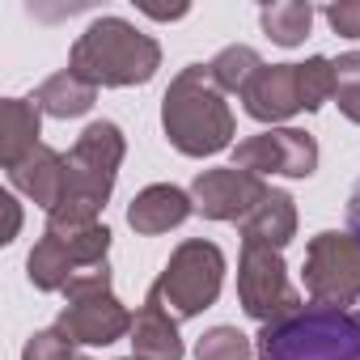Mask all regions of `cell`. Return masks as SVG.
<instances>
[{
  "instance_id": "1",
  "label": "cell",
  "mask_w": 360,
  "mask_h": 360,
  "mask_svg": "<svg viewBox=\"0 0 360 360\" xmlns=\"http://www.w3.org/2000/svg\"><path fill=\"white\" fill-rule=\"evenodd\" d=\"M123 131L115 123H89L72 153L64 157V195L60 204L47 212V225L56 229H81V225H98L102 204L115 191V174L123 165Z\"/></svg>"
},
{
  "instance_id": "2",
  "label": "cell",
  "mask_w": 360,
  "mask_h": 360,
  "mask_svg": "<svg viewBox=\"0 0 360 360\" xmlns=\"http://www.w3.org/2000/svg\"><path fill=\"white\" fill-rule=\"evenodd\" d=\"M161 127L183 157H212L233 140V110L212 81V68H183L161 98Z\"/></svg>"
},
{
  "instance_id": "3",
  "label": "cell",
  "mask_w": 360,
  "mask_h": 360,
  "mask_svg": "<svg viewBox=\"0 0 360 360\" xmlns=\"http://www.w3.org/2000/svg\"><path fill=\"white\" fill-rule=\"evenodd\" d=\"M68 68L89 81L94 89H127V85H144L153 81V72L161 68V47L157 39L140 34L131 22L123 18H98L68 56Z\"/></svg>"
},
{
  "instance_id": "4",
  "label": "cell",
  "mask_w": 360,
  "mask_h": 360,
  "mask_svg": "<svg viewBox=\"0 0 360 360\" xmlns=\"http://www.w3.org/2000/svg\"><path fill=\"white\" fill-rule=\"evenodd\" d=\"M259 360H360V309L301 305L255 335Z\"/></svg>"
},
{
  "instance_id": "5",
  "label": "cell",
  "mask_w": 360,
  "mask_h": 360,
  "mask_svg": "<svg viewBox=\"0 0 360 360\" xmlns=\"http://www.w3.org/2000/svg\"><path fill=\"white\" fill-rule=\"evenodd\" d=\"M221 284H225V255H221V246H212L204 238H191V242H183L169 255L165 271L148 288V305L165 309L174 322H187V318L204 314L221 297Z\"/></svg>"
},
{
  "instance_id": "6",
  "label": "cell",
  "mask_w": 360,
  "mask_h": 360,
  "mask_svg": "<svg viewBox=\"0 0 360 360\" xmlns=\"http://www.w3.org/2000/svg\"><path fill=\"white\" fill-rule=\"evenodd\" d=\"M68 305L60 314V330L72 339V343H85V347H106L123 335H131V314L119 305V297L110 292V267L106 263H94V267H81L68 288H64Z\"/></svg>"
},
{
  "instance_id": "7",
  "label": "cell",
  "mask_w": 360,
  "mask_h": 360,
  "mask_svg": "<svg viewBox=\"0 0 360 360\" xmlns=\"http://www.w3.org/2000/svg\"><path fill=\"white\" fill-rule=\"evenodd\" d=\"M238 301L242 309L255 318V322H280L288 314H297L305 301L301 292L288 284V271H284V259L276 246L267 242H255V238H242V259H238Z\"/></svg>"
},
{
  "instance_id": "8",
  "label": "cell",
  "mask_w": 360,
  "mask_h": 360,
  "mask_svg": "<svg viewBox=\"0 0 360 360\" xmlns=\"http://www.w3.org/2000/svg\"><path fill=\"white\" fill-rule=\"evenodd\" d=\"M305 292L318 305L360 309V242L326 229L305 250Z\"/></svg>"
},
{
  "instance_id": "9",
  "label": "cell",
  "mask_w": 360,
  "mask_h": 360,
  "mask_svg": "<svg viewBox=\"0 0 360 360\" xmlns=\"http://www.w3.org/2000/svg\"><path fill=\"white\" fill-rule=\"evenodd\" d=\"M233 165L250 174H288V178H309L318 169V144L301 127H271L233 148Z\"/></svg>"
},
{
  "instance_id": "10",
  "label": "cell",
  "mask_w": 360,
  "mask_h": 360,
  "mask_svg": "<svg viewBox=\"0 0 360 360\" xmlns=\"http://www.w3.org/2000/svg\"><path fill=\"white\" fill-rule=\"evenodd\" d=\"M267 183L250 169L238 165H221V169H204L191 183V200L195 212L208 221H246L263 200H267Z\"/></svg>"
},
{
  "instance_id": "11",
  "label": "cell",
  "mask_w": 360,
  "mask_h": 360,
  "mask_svg": "<svg viewBox=\"0 0 360 360\" xmlns=\"http://www.w3.org/2000/svg\"><path fill=\"white\" fill-rule=\"evenodd\" d=\"M242 106L259 123H284L301 110V85H297V64H263L255 81L242 89Z\"/></svg>"
},
{
  "instance_id": "12",
  "label": "cell",
  "mask_w": 360,
  "mask_h": 360,
  "mask_svg": "<svg viewBox=\"0 0 360 360\" xmlns=\"http://www.w3.org/2000/svg\"><path fill=\"white\" fill-rule=\"evenodd\" d=\"M191 212H195V200H191L187 191H178V187H169V183H157V187H144V191L131 200L127 225H131L136 233H144V238H157V233L178 229Z\"/></svg>"
},
{
  "instance_id": "13",
  "label": "cell",
  "mask_w": 360,
  "mask_h": 360,
  "mask_svg": "<svg viewBox=\"0 0 360 360\" xmlns=\"http://www.w3.org/2000/svg\"><path fill=\"white\" fill-rule=\"evenodd\" d=\"M43 110L34 98H5L0 102V165L13 169L39 148Z\"/></svg>"
},
{
  "instance_id": "14",
  "label": "cell",
  "mask_w": 360,
  "mask_h": 360,
  "mask_svg": "<svg viewBox=\"0 0 360 360\" xmlns=\"http://www.w3.org/2000/svg\"><path fill=\"white\" fill-rule=\"evenodd\" d=\"M9 183H13L22 195H30L43 212H51V208L60 204V195H64V157H60L56 148L39 144L22 165L9 169Z\"/></svg>"
},
{
  "instance_id": "15",
  "label": "cell",
  "mask_w": 360,
  "mask_h": 360,
  "mask_svg": "<svg viewBox=\"0 0 360 360\" xmlns=\"http://www.w3.org/2000/svg\"><path fill=\"white\" fill-rule=\"evenodd\" d=\"M131 360H183V339H178V322L148 305L131 322Z\"/></svg>"
},
{
  "instance_id": "16",
  "label": "cell",
  "mask_w": 360,
  "mask_h": 360,
  "mask_svg": "<svg viewBox=\"0 0 360 360\" xmlns=\"http://www.w3.org/2000/svg\"><path fill=\"white\" fill-rule=\"evenodd\" d=\"M77 271H81V263L72 259L68 242H64L56 229H47V233L39 238V246L30 250V259H26V276H30V284H34L39 292H64Z\"/></svg>"
},
{
  "instance_id": "17",
  "label": "cell",
  "mask_w": 360,
  "mask_h": 360,
  "mask_svg": "<svg viewBox=\"0 0 360 360\" xmlns=\"http://www.w3.org/2000/svg\"><path fill=\"white\" fill-rule=\"evenodd\" d=\"M242 238H255V242H267V246L284 250V246L297 238V208H292V195H288V191H267V200L242 221Z\"/></svg>"
},
{
  "instance_id": "18",
  "label": "cell",
  "mask_w": 360,
  "mask_h": 360,
  "mask_svg": "<svg viewBox=\"0 0 360 360\" xmlns=\"http://www.w3.org/2000/svg\"><path fill=\"white\" fill-rule=\"evenodd\" d=\"M34 102H39V110L51 115V119H77V115L94 110L98 89H94L89 81H81L72 68H64V72L47 77V81L34 89Z\"/></svg>"
},
{
  "instance_id": "19",
  "label": "cell",
  "mask_w": 360,
  "mask_h": 360,
  "mask_svg": "<svg viewBox=\"0 0 360 360\" xmlns=\"http://www.w3.org/2000/svg\"><path fill=\"white\" fill-rule=\"evenodd\" d=\"M263 30L271 43L280 47H297L305 43L309 26H314V5L309 0H276V5H263Z\"/></svg>"
},
{
  "instance_id": "20",
  "label": "cell",
  "mask_w": 360,
  "mask_h": 360,
  "mask_svg": "<svg viewBox=\"0 0 360 360\" xmlns=\"http://www.w3.org/2000/svg\"><path fill=\"white\" fill-rule=\"evenodd\" d=\"M208 68H212V81L221 85V94H238L242 98V89L255 81V72L263 68V60H259L255 47H225Z\"/></svg>"
},
{
  "instance_id": "21",
  "label": "cell",
  "mask_w": 360,
  "mask_h": 360,
  "mask_svg": "<svg viewBox=\"0 0 360 360\" xmlns=\"http://www.w3.org/2000/svg\"><path fill=\"white\" fill-rule=\"evenodd\" d=\"M297 85H301V110H318L326 98H335V60L314 56L297 64Z\"/></svg>"
},
{
  "instance_id": "22",
  "label": "cell",
  "mask_w": 360,
  "mask_h": 360,
  "mask_svg": "<svg viewBox=\"0 0 360 360\" xmlns=\"http://www.w3.org/2000/svg\"><path fill=\"white\" fill-rule=\"evenodd\" d=\"M255 347L238 326H212L195 343V360H250Z\"/></svg>"
},
{
  "instance_id": "23",
  "label": "cell",
  "mask_w": 360,
  "mask_h": 360,
  "mask_svg": "<svg viewBox=\"0 0 360 360\" xmlns=\"http://www.w3.org/2000/svg\"><path fill=\"white\" fill-rule=\"evenodd\" d=\"M335 102L352 123H360V51L335 60Z\"/></svg>"
},
{
  "instance_id": "24",
  "label": "cell",
  "mask_w": 360,
  "mask_h": 360,
  "mask_svg": "<svg viewBox=\"0 0 360 360\" xmlns=\"http://www.w3.org/2000/svg\"><path fill=\"white\" fill-rule=\"evenodd\" d=\"M22 360H77V352H72V339H68L60 326H51V330L30 335Z\"/></svg>"
},
{
  "instance_id": "25",
  "label": "cell",
  "mask_w": 360,
  "mask_h": 360,
  "mask_svg": "<svg viewBox=\"0 0 360 360\" xmlns=\"http://www.w3.org/2000/svg\"><path fill=\"white\" fill-rule=\"evenodd\" d=\"M326 22H330L335 34L360 39V0H339V5H326Z\"/></svg>"
},
{
  "instance_id": "26",
  "label": "cell",
  "mask_w": 360,
  "mask_h": 360,
  "mask_svg": "<svg viewBox=\"0 0 360 360\" xmlns=\"http://www.w3.org/2000/svg\"><path fill=\"white\" fill-rule=\"evenodd\" d=\"M0 204H5V233H0V242H13L18 229H22V208L13 195H0Z\"/></svg>"
},
{
  "instance_id": "27",
  "label": "cell",
  "mask_w": 360,
  "mask_h": 360,
  "mask_svg": "<svg viewBox=\"0 0 360 360\" xmlns=\"http://www.w3.org/2000/svg\"><path fill=\"white\" fill-rule=\"evenodd\" d=\"M347 233L360 242V178H356V187L347 195Z\"/></svg>"
},
{
  "instance_id": "28",
  "label": "cell",
  "mask_w": 360,
  "mask_h": 360,
  "mask_svg": "<svg viewBox=\"0 0 360 360\" xmlns=\"http://www.w3.org/2000/svg\"><path fill=\"white\" fill-rule=\"evenodd\" d=\"M77 360H85V356H77Z\"/></svg>"
}]
</instances>
